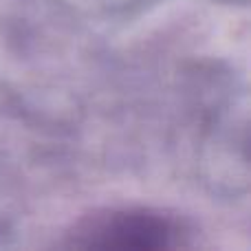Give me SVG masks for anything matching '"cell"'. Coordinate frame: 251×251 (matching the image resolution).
Returning a JSON list of instances; mask_svg holds the SVG:
<instances>
[{"label":"cell","mask_w":251,"mask_h":251,"mask_svg":"<svg viewBox=\"0 0 251 251\" xmlns=\"http://www.w3.org/2000/svg\"><path fill=\"white\" fill-rule=\"evenodd\" d=\"M190 243L185 221L150 207L104 209L84 216L66 234V247L104 251H163Z\"/></svg>","instance_id":"obj_1"},{"label":"cell","mask_w":251,"mask_h":251,"mask_svg":"<svg viewBox=\"0 0 251 251\" xmlns=\"http://www.w3.org/2000/svg\"><path fill=\"white\" fill-rule=\"evenodd\" d=\"M150 0H66V4L75 7L82 13L91 16H115V13H126L130 9L143 7Z\"/></svg>","instance_id":"obj_2"}]
</instances>
